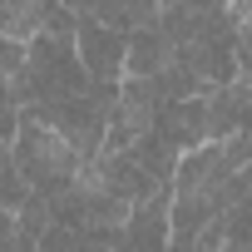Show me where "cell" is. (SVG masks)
Instances as JSON below:
<instances>
[{
    "label": "cell",
    "instance_id": "16",
    "mask_svg": "<svg viewBox=\"0 0 252 252\" xmlns=\"http://www.w3.org/2000/svg\"><path fill=\"white\" fill-rule=\"evenodd\" d=\"M158 10H227V0H158Z\"/></svg>",
    "mask_w": 252,
    "mask_h": 252
},
{
    "label": "cell",
    "instance_id": "6",
    "mask_svg": "<svg viewBox=\"0 0 252 252\" xmlns=\"http://www.w3.org/2000/svg\"><path fill=\"white\" fill-rule=\"evenodd\" d=\"M0 35L35 40V35H74V10L64 0H0Z\"/></svg>",
    "mask_w": 252,
    "mask_h": 252
},
{
    "label": "cell",
    "instance_id": "18",
    "mask_svg": "<svg viewBox=\"0 0 252 252\" xmlns=\"http://www.w3.org/2000/svg\"><path fill=\"white\" fill-rule=\"evenodd\" d=\"M237 252H252V232H247V242H242V247H237Z\"/></svg>",
    "mask_w": 252,
    "mask_h": 252
},
{
    "label": "cell",
    "instance_id": "7",
    "mask_svg": "<svg viewBox=\"0 0 252 252\" xmlns=\"http://www.w3.org/2000/svg\"><path fill=\"white\" fill-rule=\"evenodd\" d=\"M109 247H129V252H168V188L139 198L124 218V227L114 232Z\"/></svg>",
    "mask_w": 252,
    "mask_h": 252
},
{
    "label": "cell",
    "instance_id": "15",
    "mask_svg": "<svg viewBox=\"0 0 252 252\" xmlns=\"http://www.w3.org/2000/svg\"><path fill=\"white\" fill-rule=\"evenodd\" d=\"M20 64H25V45L10 40V35H0V84H15Z\"/></svg>",
    "mask_w": 252,
    "mask_h": 252
},
{
    "label": "cell",
    "instance_id": "11",
    "mask_svg": "<svg viewBox=\"0 0 252 252\" xmlns=\"http://www.w3.org/2000/svg\"><path fill=\"white\" fill-rule=\"evenodd\" d=\"M35 193L25 188V178H20V168H15V158H10V144H0V213H15V208H25Z\"/></svg>",
    "mask_w": 252,
    "mask_h": 252
},
{
    "label": "cell",
    "instance_id": "2",
    "mask_svg": "<svg viewBox=\"0 0 252 252\" xmlns=\"http://www.w3.org/2000/svg\"><path fill=\"white\" fill-rule=\"evenodd\" d=\"M84 89H94V79L84 74V64L74 55V35H35V40H25V64L15 74L20 104L64 99V94H84Z\"/></svg>",
    "mask_w": 252,
    "mask_h": 252
},
{
    "label": "cell",
    "instance_id": "19",
    "mask_svg": "<svg viewBox=\"0 0 252 252\" xmlns=\"http://www.w3.org/2000/svg\"><path fill=\"white\" fill-rule=\"evenodd\" d=\"M114 252H129V247H114Z\"/></svg>",
    "mask_w": 252,
    "mask_h": 252
},
{
    "label": "cell",
    "instance_id": "1",
    "mask_svg": "<svg viewBox=\"0 0 252 252\" xmlns=\"http://www.w3.org/2000/svg\"><path fill=\"white\" fill-rule=\"evenodd\" d=\"M10 158H15V168H20V178H25V188L35 193V198H55L74 173H79V149L60 134V129H50L45 119H35V114H25L20 109V129H15V139H10Z\"/></svg>",
    "mask_w": 252,
    "mask_h": 252
},
{
    "label": "cell",
    "instance_id": "9",
    "mask_svg": "<svg viewBox=\"0 0 252 252\" xmlns=\"http://www.w3.org/2000/svg\"><path fill=\"white\" fill-rule=\"evenodd\" d=\"M252 124V99L242 89V79H227L208 94V139H232V134H247Z\"/></svg>",
    "mask_w": 252,
    "mask_h": 252
},
{
    "label": "cell",
    "instance_id": "14",
    "mask_svg": "<svg viewBox=\"0 0 252 252\" xmlns=\"http://www.w3.org/2000/svg\"><path fill=\"white\" fill-rule=\"evenodd\" d=\"M20 94H15V84H0V144H10L15 139V129H20Z\"/></svg>",
    "mask_w": 252,
    "mask_h": 252
},
{
    "label": "cell",
    "instance_id": "5",
    "mask_svg": "<svg viewBox=\"0 0 252 252\" xmlns=\"http://www.w3.org/2000/svg\"><path fill=\"white\" fill-rule=\"evenodd\" d=\"M168 149L188 154L208 139V94H163L154 109V129Z\"/></svg>",
    "mask_w": 252,
    "mask_h": 252
},
{
    "label": "cell",
    "instance_id": "13",
    "mask_svg": "<svg viewBox=\"0 0 252 252\" xmlns=\"http://www.w3.org/2000/svg\"><path fill=\"white\" fill-rule=\"evenodd\" d=\"M0 252H35V237L25 232L20 213H0Z\"/></svg>",
    "mask_w": 252,
    "mask_h": 252
},
{
    "label": "cell",
    "instance_id": "8",
    "mask_svg": "<svg viewBox=\"0 0 252 252\" xmlns=\"http://www.w3.org/2000/svg\"><path fill=\"white\" fill-rule=\"evenodd\" d=\"M64 5L74 15H89L109 30H124V35H134V30L158 20V0H64Z\"/></svg>",
    "mask_w": 252,
    "mask_h": 252
},
{
    "label": "cell",
    "instance_id": "10",
    "mask_svg": "<svg viewBox=\"0 0 252 252\" xmlns=\"http://www.w3.org/2000/svg\"><path fill=\"white\" fill-rule=\"evenodd\" d=\"M35 252H114L99 232H84V227H64V222H50L35 242Z\"/></svg>",
    "mask_w": 252,
    "mask_h": 252
},
{
    "label": "cell",
    "instance_id": "4",
    "mask_svg": "<svg viewBox=\"0 0 252 252\" xmlns=\"http://www.w3.org/2000/svg\"><path fill=\"white\" fill-rule=\"evenodd\" d=\"M74 55L84 64V74L104 89H114L124 79V60H129V35L124 30H109L89 15H74Z\"/></svg>",
    "mask_w": 252,
    "mask_h": 252
},
{
    "label": "cell",
    "instance_id": "12",
    "mask_svg": "<svg viewBox=\"0 0 252 252\" xmlns=\"http://www.w3.org/2000/svg\"><path fill=\"white\" fill-rule=\"evenodd\" d=\"M227 25L237 40V74L252 69V0H227Z\"/></svg>",
    "mask_w": 252,
    "mask_h": 252
},
{
    "label": "cell",
    "instance_id": "3",
    "mask_svg": "<svg viewBox=\"0 0 252 252\" xmlns=\"http://www.w3.org/2000/svg\"><path fill=\"white\" fill-rule=\"evenodd\" d=\"M109 104H114V89L94 84L84 94H64V99H40V104H25V114L45 119L50 129H60L79 158H94L104 149V124H109Z\"/></svg>",
    "mask_w": 252,
    "mask_h": 252
},
{
    "label": "cell",
    "instance_id": "17",
    "mask_svg": "<svg viewBox=\"0 0 252 252\" xmlns=\"http://www.w3.org/2000/svg\"><path fill=\"white\" fill-rule=\"evenodd\" d=\"M237 79H242V89H247V99H252V69H247V74H237Z\"/></svg>",
    "mask_w": 252,
    "mask_h": 252
}]
</instances>
